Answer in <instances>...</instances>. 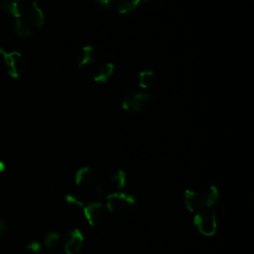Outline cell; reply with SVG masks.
Here are the masks:
<instances>
[{"instance_id": "obj_9", "label": "cell", "mask_w": 254, "mask_h": 254, "mask_svg": "<svg viewBox=\"0 0 254 254\" xmlns=\"http://www.w3.org/2000/svg\"><path fill=\"white\" fill-rule=\"evenodd\" d=\"M184 203L189 211L197 212L203 209V201L200 191L186 190L184 192Z\"/></svg>"}, {"instance_id": "obj_23", "label": "cell", "mask_w": 254, "mask_h": 254, "mask_svg": "<svg viewBox=\"0 0 254 254\" xmlns=\"http://www.w3.org/2000/svg\"><path fill=\"white\" fill-rule=\"evenodd\" d=\"M6 231H7L6 224L2 220H0V237H2L6 233Z\"/></svg>"}, {"instance_id": "obj_24", "label": "cell", "mask_w": 254, "mask_h": 254, "mask_svg": "<svg viewBox=\"0 0 254 254\" xmlns=\"http://www.w3.org/2000/svg\"><path fill=\"white\" fill-rule=\"evenodd\" d=\"M4 169H5V164H4V162L0 161V172L4 171Z\"/></svg>"}, {"instance_id": "obj_7", "label": "cell", "mask_w": 254, "mask_h": 254, "mask_svg": "<svg viewBox=\"0 0 254 254\" xmlns=\"http://www.w3.org/2000/svg\"><path fill=\"white\" fill-rule=\"evenodd\" d=\"M84 235L80 229L74 228L67 232L66 239L64 240V251L66 254H78L83 245Z\"/></svg>"}, {"instance_id": "obj_14", "label": "cell", "mask_w": 254, "mask_h": 254, "mask_svg": "<svg viewBox=\"0 0 254 254\" xmlns=\"http://www.w3.org/2000/svg\"><path fill=\"white\" fill-rule=\"evenodd\" d=\"M94 50L91 46L82 47L75 57V63L78 67H82L93 62Z\"/></svg>"}, {"instance_id": "obj_13", "label": "cell", "mask_w": 254, "mask_h": 254, "mask_svg": "<svg viewBox=\"0 0 254 254\" xmlns=\"http://www.w3.org/2000/svg\"><path fill=\"white\" fill-rule=\"evenodd\" d=\"M64 240L62 235L58 232H51L45 238V246L48 250L52 252L59 253L64 250Z\"/></svg>"}, {"instance_id": "obj_8", "label": "cell", "mask_w": 254, "mask_h": 254, "mask_svg": "<svg viewBox=\"0 0 254 254\" xmlns=\"http://www.w3.org/2000/svg\"><path fill=\"white\" fill-rule=\"evenodd\" d=\"M203 201V209L212 211L215 215L220 210V196L216 187L209 186L200 191Z\"/></svg>"}, {"instance_id": "obj_5", "label": "cell", "mask_w": 254, "mask_h": 254, "mask_svg": "<svg viewBox=\"0 0 254 254\" xmlns=\"http://www.w3.org/2000/svg\"><path fill=\"white\" fill-rule=\"evenodd\" d=\"M83 213L87 222L93 227L101 225L106 217L105 207L99 201L89 202L83 207Z\"/></svg>"}, {"instance_id": "obj_16", "label": "cell", "mask_w": 254, "mask_h": 254, "mask_svg": "<svg viewBox=\"0 0 254 254\" xmlns=\"http://www.w3.org/2000/svg\"><path fill=\"white\" fill-rule=\"evenodd\" d=\"M156 80V74L153 70L147 69L139 73V85L144 89L150 88Z\"/></svg>"}, {"instance_id": "obj_2", "label": "cell", "mask_w": 254, "mask_h": 254, "mask_svg": "<svg viewBox=\"0 0 254 254\" xmlns=\"http://www.w3.org/2000/svg\"><path fill=\"white\" fill-rule=\"evenodd\" d=\"M0 56L2 59L3 66L6 71L15 78L20 77L26 70L27 63L23 55L19 52H10L0 51Z\"/></svg>"}, {"instance_id": "obj_4", "label": "cell", "mask_w": 254, "mask_h": 254, "mask_svg": "<svg viewBox=\"0 0 254 254\" xmlns=\"http://www.w3.org/2000/svg\"><path fill=\"white\" fill-rule=\"evenodd\" d=\"M150 97H151L150 93L132 91L124 97L121 105H122V108L127 112H131V113L138 112L145 106V104L147 103Z\"/></svg>"}, {"instance_id": "obj_18", "label": "cell", "mask_w": 254, "mask_h": 254, "mask_svg": "<svg viewBox=\"0 0 254 254\" xmlns=\"http://www.w3.org/2000/svg\"><path fill=\"white\" fill-rule=\"evenodd\" d=\"M14 30L17 36H19L20 38H27L33 33V29L23 20L22 17L16 19V22L14 24Z\"/></svg>"}, {"instance_id": "obj_20", "label": "cell", "mask_w": 254, "mask_h": 254, "mask_svg": "<svg viewBox=\"0 0 254 254\" xmlns=\"http://www.w3.org/2000/svg\"><path fill=\"white\" fill-rule=\"evenodd\" d=\"M25 254H43V246L38 241H32L26 246Z\"/></svg>"}, {"instance_id": "obj_26", "label": "cell", "mask_w": 254, "mask_h": 254, "mask_svg": "<svg viewBox=\"0 0 254 254\" xmlns=\"http://www.w3.org/2000/svg\"><path fill=\"white\" fill-rule=\"evenodd\" d=\"M140 1H144V2H147V1H149V0H140Z\"/></svg>"}, {"instance_id": "obj_12", "label": "cell", "mask_w": 254, "mask_h": 254, "mask_svg": "<svg viewBox=\"0 0 254 254\" xmlns=\"http://www.w3.org/2000/svg\"><path fill=\"white\" fill-rule=\"evenodd\" d=\"M127 182V176L124 171L117 170L108 179V185L106 186L111 192L121 191L124 189Z\"/></svg>"}, {"instance_id": "obj_1", "label": "cell", "mask_w": 254, "mask_h": 254, "mask_svg": "<svg viewBox=\"0 0 254 254\" xmlns=\"http://www.w3.org/2000/svg\"><path fill=\"white\" fill-rule=\"evenodd\" d=\"M107 209L117 215H126L132 212L136 207V199L133 195L123 192H111L106 197Z\"/></svg>"}, {"instance_id": "obj_11", "label": "cell", "mask_w": 254, "mask_h": 254, "mask_svg": "<svg viewBox=\"0 0 254 254\" xmlns=\"http://www.w3.org/2000/svg\"><path fill=\"white\" fill-rule=\"evenodd\" d=\"M94 181V174L89 167H81L74 175V183L79 188H87Z\"/></svg>"}, {"instance_id": "obj_6", "label": "cell", "mask_w": 254, "mask_h": 254, "mask_svg": "<svg viewBox=\"0 0 254 254\" xmlns=\"http://www.w3.org/2000/svg\"><path fill=\"white\" fill-rule=\"evenodd\" d=\"M22 18L32 29L41 28L45 24V15L38 5V1H32L31 5L26 8Z\"/></svg>"}, {"instance_id": "obj_22", "label": "cell", "mask_w": 254, "mask_h": 254, "mask_svg": "<svg viewBox=\"0 0 254 254\" xmlns=\"http://www.w3.org/2000/svg\"><path fill=\"white\" fill-rule=\"evenodd\" d=\"M95 1L99 6H101L102 8H105V9L110 8L114 2V0H95Z\"/></svg>"}, {"instance_id": "obj_19", "label": "cell", "mask_w": 254, "mask_h": 254, "mask_svg": "<svg viewBox=\"0 0 254 254\" xmlns=\"http://www.w3.org/2000/svg\"><path fill=\"white\" fill-rule=\"evenodd\" d=\"M65 204L69 209L73 211L83 210L84 207V202L82 201V199L72 193H68L65 195Z\"/></svg>"}, {"instance_id": "obj_10", "label": "cell", "mask_w": 254, "mask_h": 254, "mask_svg": "<svg viewBox=\"0 0 254 254\" xmlns=\"http://www.w3.org/2000/svg\"><path fill=\"white\" fill-rule=\"evenodd\" d=\"M0 7L6 14L16 19L21 18L26 10L24 0H0Z\"/></svg>"}, {"instance_id": "obj_3", "label": "cell", "mask_w": 254, "mask_h": 254, "mask_svg": "<svg viewBox=\"0 0 254 254\" xmlns=\"http://www.w3.org/2000/svg\"><path fill=\"white\" fill-rule=\"evenodd\" d=\"M193 223L198 232L204 236H212L217 229L216 215L207 209H202L195 212L193 217Z\"/></svg>"}, {"instance_id": "obj_15", "label": "cell", "mask_w": 254, "mask_h": 254, "mask_svg": "<svg viewBox=\"0 0 254 254\" xmlns=\"http://www.w3.org/2000/svg\"><path fill=\"white\" fill-rule=\"evenodd\" d=\"M114 72V64L112 63H106L101 64L93 77V80L96 82H106Z\"/></svg>"}, {"instance_id": "obj_17", "label": "cell", "mask_w": 254, "mask_h": 254, "mask_svg": "<svg viewBox=\"0 0 254 254\" xmlns=\"http://www.w3.org/2000/svg\"><path fill=\"white\" fill-rule=\"evenodd\" d=\"M140 0H117V10L120 14L134 12L140 4Z\"/></svg>"}, {"instance_id": "obj_21", "label": "cell", "mask_w": 254, "mask_h": 254, "mask_svg": "<svg viewBox=\"0 0 254 254\" xmlns=\"http://www.w3.org/2000/svg\"><path fill=\"white\" fill-rule=\"evenodd\" d=\"M96 195L99 197V198H105L111 193V191L109 190V189L106 187V186H99L96 188Z\"/></svg>"}, {"instance_id": "obj_25", "label": "cell", "mask_w": 254, "mask_h": 254, "mask_svg": "<svg viewBox=\"0 0 254 254\" xmlns=\"http://www.w3.org/2000/svg\"><path fill=\"white\" fill-rule=\"evenodd\" d=\"M3 66V63H2V59H1V56H0V67Z\"/></svg>"}]
</instances>
